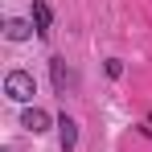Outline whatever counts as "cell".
Wrapping results in <instances>:
<instances>
[{
    "instance_id": "cell-1",
    "label": "cell",
    "mask_w": 152,
    "mask_h": 152,
    "mask_svg": "<svg viewBox=\"0 0 152 152\" xmlns=\"http://www.w3.org/2000/svg\"><path fill=\"white\" fill-rule=\"evenodd\" d=\"M4 95L12 103H33V95H37L33 74H29V70H8V74H4Z\"/></svg>"
},
{
    "instance_id": "cell-2",
    "label": "cell",
    "mask_w": 152,
    "mask_h": 152,
    "mask_svg": "<svg viewBox=\"0 0 152 152\" xmlns=\"http://www.w3.org/2000/svg\"><path fill=\"white\" fill-rule=\"evenodd\" d=\"M33 33H37V25H33V21H25V17L4 21V37H8V41H29Z\"/></svg>"
},
{
    "instance_id": "cell-3",
    "label": "cell",
    "mask_w": 152,
    "mask_h": 152,
    "mask_svg": "<svg viewBox=\"0 0 152 152\" xmlns=\"http://www.w3.org/2000/svg\"><path fill=\"white\" fill-rule=\"evenodd\" d=\"M50 115H45V111H41V107H25V115H21V127H29V132H33V136H41V132H50Z\"/></svg>"
},
{
    "instance_id": "cell-4",
    "label": "cell",
    "mask_w": 152,
    "mask_h": 152,
    "mask_svg": "<svg viewBox=\"0 0 152 152\" xmlns=\"http://www.w3.org/2000/svg\"><path fill=\"white\" fill-rule=\"evenodd\" d=\"M58 140H62V152H74L78 148V124L70 115H58Z\"/></svg>"
},
{
    "instance_id": "cell-5",
    "label": "cell",
    "mask_w": 152,
    "mask_h": 152,
    "mask_svg": "<svg viewBox=\"0 0 152 152\" xmlns=\"http://www.w3.org/2000/svg\"><path fill=\"white\" fill-rule=\"evenodd\" d=\"M29 21L37 25V37H50V25H53V12H50V4L33 0V17H29Z\"/></svg>"
},
{
    "instance_id": "cell-6",
    "label": "cell",
    "mask_w": 152,
    "mask_h": 152,
    "mask_svg": "<svg viewBox=\"0 0 152 152\" xmlns=\"http://www.w3.org/2000/svg\"><path fill=\"white\" fill-rule=\"evenodd\" d=\"M50 78H53V91L66 95V58H50Z\"/></svg>"
},
{
    "instance_id": "cell-7",
    "label": "cell",
    "mask_w": 152,
    "mask_h": 152,
    "mask_svg": "<svg viewBox=\"0 0 152 152\" xmlns=\"http://www.w3.org/2000/svg\"><path fill=\"white\" fill-rule=\"evenodd\" d=\"M103 70H107V78H119V74H124V62H119V58H107Z\"/></svg>"
}]
</instances>
